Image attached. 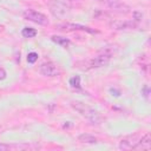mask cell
Masks as SVG:
<instances>
[{
    "mask_svg": "<svg viewBox=\"0 0 151 151\" xmlns=\"http://www.w3.org/2000/svg\"><path fill=\"white\" fill-rule=\"evenodd\" d=\"M71 106L78 112L80 113L83 117H85L91 124H100L101 122V116L93 109H91L90 106L85 105L81 101H72Z\"/></svg>",
    "mask_w": 151,
    "mask_h": 151,
    "instance_id": "cell-1",
    "label": "cell"
},
{
    "mask_svg": "<svg viewBox=\"0 0 151 151\" xmlns=\"http://www.w3.org/2000/svg\"><path fill=\"white\" fill-rule=\"evenodd\" d=\"M112 50L111 48H105L100 54L93 57L92 59H90L87 61V66L88 68H98V67H103L105 65L109 64L111 55H112Z\"/></svg>",
    "mask_w": 151,
    "mask_h": 151,
    "instance_id": "cell-2",
    "label": "cell"
},
{
    "mask_svg": "<svg viewBox=\"0 0 151 151\" xmlns=\"http://www.w3.org/2000/svg\"><path fill=\"white\" fill-rule=\"evenodd\" d=\"M98 1L103 4L105 7H107L109 9H111L112 12H116L119 14H125L130 12V7L120 0H98Z\"/></svg>",
    "mask_w": 151,
    "mask_h": 151,
    "instance_id": "cell-3",
    "label": "cell"
},
{
    "mask_svg": "<svg viewBox=\"0 0 151 151\" xmlns=\"http://www.w3.org/2000/svg\"><path fill=\"white\" fill-rule=\"evenodd\" d=\"M24 18L29 20V21H33L35 24H39V25H47L48 24V19L45 14L40 13V12H37L34 9H26L24 12Z\"/></svg>",
    "mask_w": 151,
    "mask_h": 151,
    "instance_id": "cell-4",
    "label": "cell"
},
{
    "mask_svg": "<svg viewBox=\"0 0 151 151\" xmlns=\"http://www.w3.org/2000/svg\"><path fill=\"white\" fill-rule=\"evenodd\" d=\"M39 72L45 77H57L59 76L60 71L59 67L53 63H44L39 67Z\"/></svg>",
    "mask_w": 151,
    "mask_h": 151,
    "instance_id": "cell-5",
    "label": "cell"
},
{
    "mask_svg": "<svg viewBox=\"0 0 151 151\" xmlns=\"http://www.w3.org/2000/svg\"><path fill=\"white\" fill-rule=\"evenodd\" d=\"M50 11L52 12L53 15L55 17H63L64 14H66L67 12V6L61 2V1H58V0H54L52 2H50Z\"/></svg>",
    "mask_w": 151,
    "mask_h": 151,
    "instance_id": "cell-6",
    "label": "cell"
},
{
    "mask_svg": "<svg viewBox=\"0 0 151 151\" xmlns=\"http://www.w3.org/2000/svg\"><path fill=\"white\" fill-rule=\"evenodd\" d=\"M139 142V138L137 134H131V136H127L125 138H123L120 142H119V147L123 149V150H130V149H136L137 144Z\"/></svg>",
    "mask_w": 151,
    "mask_h": 151,
    "instance_id": "cell-7",
    "label": "cell"
},
{
    "mask_svg": "<svg viewBox=\"0 0 151 151\" xmlns=\"http://www.w3.org/2000/svg\"><path fill=\"white\" fill-rule=\"evenodd\" d=\"M58 29L61 31H77V29H81V31H87L90 33H96L97 31L91 29L87 26H83V25H78V24H70V22H65V24H59L57 25Z\"/></svg>",
    "mask_w": 151,
    "mask_h": 151,
    "instance_id": "cell-8",
    "label": "cell"
},
{
    "mask_svg": "<svg viewBox=\"0 0 151 151\" xmlns=\"http://www.w3.org/2000/svg\"><path fill=\"white\" fill-rule=\"evenodd\" d=\"M110 27H112L113 29H131L136 27V24L133 21H127V20H114L112 22H110Z\"/></svg>",
    "mask_w": 151,
    "mask_h": 151,
    "instance_id": "cell-9",
    "label": "cell"
},
{
    "mask_svg": "<svg viewBox=\"0 0 151 151\" xmlns=\"http://www.w3.org/2000/svg\"><path fill=\"white\" fill-rule=\"evenodd\" d=\"M150 147H151V137H150V134H149V133H146V134H144V136L139 139V142H138V144H137L136 149L149 150Z\"/></svg>",
    "mask_w": 151,
    "mask_h": 151,
    "instance_id": "cell-10",
    "label": "cell"
},
{
    "mask_svg": "<svg viewBox=\"0 0 151 151\" xmlns=\"http://www.w3.org/2000/svg\"><path fill=\"white\" fill-rule=\"evenodd\" d=\"M78 140L80 143H84V144H96L98 142V139L90 133H81L78 137Z\"/></svg>",
    "mask_w": 151,
    "mask_h": 151,
    "instance_id": "cell-11",
    "label": "cell"
},
{
    "mask_svg": "<svg viewBox=\"0 0 151 151\" xmlns=\"http://www.w3.org/2000/svg\"><path fill=\"white\" fill-rule=\"evenodd\" d=\"M52 40H53L55 44L60 45L61 47H67V46L70 45V40H68V39H66V38H63V37L53 35V37H52Z\"/></svg>",
    "mask_w": 151,
    "mask_h": 151,
    "instance_id": "cell-12",
    "label": "cell"
},
{
    "mask_svg": "<svg viewBox=\"0 0 151 151\" xmlns=\"http://www.w3.org/2000/svg\"><path fill=\"white\" fill-rule=\"evenodd\" d=\"M21 34L25 37V38H33L35 34H37V31L32 27H25L21 32Z\"/></svg>",
    "mask_w": 151,
    "mask_h": 151,
    "instance_id": "cell-13",
    "label": "cell"
},
{
    "mask_svg": "<svg viewBox=\"0 0 151 151\" xmlns=\"http://www.w3.org/2000/svg\"><path fill=\"white\" fill-rule=\"evenodd\" d=\"M70 85L72 87H79L80 86V78L78 76H74L70 79Z\"/></svg>",
    "mask_w": 151,
    "mask_h": 151,
    "instance_id": "cell-14",
    "label": "cell"
},
{
    "mask_svg": "<svg viewBox=\"0 0 151 151\" xmlns=\"http://www.w3.org/2000/svg\"><path fill=\"white\" fill-rule=\"evenodd\" d=\"M37 59H38V54H37L35 52H31V53H28V55H27V61H28L29 64L35 63Z\"/></svg>",
    "mask_w": 151,
    "mask_h": 151,
    "instance_id": "cell-15",
    "label": "cell"
},
{
    "mask_svg": "<svg viewBox=\"0 0 151 151\" xmlns=\"http://www.w3.org/2000/svg\"><path fill=\"white\" fill-rule=\"evenodd\" d=\"M11 147H13V146H11V145H8V144L0 143V151H6V150H9Z\"/></svg>",
    "mask_w": 151,
    "mask_h": 151,
    "instance_id": "cell-16",
    "label": "cell"
},
{
    "mask_svg": "<svg viewBox=\"0 0 151 151\" xmlns=\"http://www.w3.org/2000/svg\"><path fill=\"white\" fill-rule=\"evenodd\" d=\"M5 78H6V71L2 67H0V80H4Z\"/></svg>",
    "mask_w": 151,
    "mask_h": 151,
    "instance_id": "cell-17",
    "label": "cell"
},
{
    "mask_svg": "<svg viewBox=\"0 0 151 151\" xmlns=\"http://www.w3.org/2000/svg\"><path fill=\"white\" fill-rule=\"evenodd\" d=\"M133 15H134V19H136V20H140V19L143 18L142 13H139V12H133Z\"/></svg>",
    "mask_w": 151,
    "mask_h": 151,
    "instance_id": "cell-18",
    "label": "cell"
},
{
    "mask_svg": "<svg viewBox=\"0 0 151 151\" xmlns=\"http://www.w3.org/2000/svg\"><path fill=\"white\" fill-rule=\"evenodd\" d=\"M1 29H2V26H0V31H1Z\"/></svg>",
    "mask_w": 151,
    "mask_h": 151,
    "instance_id": "cell-19",
    "label": "cell"
},
{
    "mask_svg": "<svg viewBox=\"0 0 151 151\" xmlns=\"http://www.w3.org/2000/svg\"><path fill=\"white\" fill-rule=\"evenodd\" d=\"M70 1H76V0H70Z\"/></svg>",
    "mask_w": 151,
    "mask_h": 151,
    "instance_id": "cell-20",
    "label": "cell"
}]
</instances>
